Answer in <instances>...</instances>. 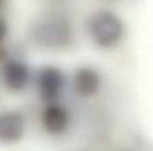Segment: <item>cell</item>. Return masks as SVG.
<instances>
[{
    "label": "cell",
    "instance_id": "1",
    "mask_svg": "<svg viewBox=\"0 0 153 151\" xmlns=\"http://www.w3.org/2000/svg\"><path fill=\"white\" fill-rule=\"evenodd\" d=\"M30 43L45 52H68L76 44V32L71 20L62 13L41 14L29 29Z\"/></svg>",
    "mask_w": 153,
    "mask_h": 151
},
{
    "label": "cell",
    "instance_id": "2",
    "mask_svg": "<svg viewBox=\"0 0 153 151\" xmlns=\"http://www.w3.org/2000/svg\"><path fill=\"white\" fill-rule=\"evenodd\" d=\"M89 41L100 50H116L126 38V23L119 13L109 7L94 9L85 20Z\"/></svg>",
    "mask_w": 153,
    "mask_h": 151
},
{
    "label": "cell",
    "instance_id": "3",
    "mask_svg": "<svg viewBox=\"0 0 153 151\" xmlns=\"http://www.w3.org/2000/svg\"><path fill=\"white\" fill-rule=\"evenodd\" d=\"M64 87H66V73L55 64H46L36 73V89L39 98L45 103L61 101Z\"/></svg>",
    "mask_w": 153,
    "mask_h": 151
},
{
    "label": "cell",
    "instance_id": "4",
    "mask_svg": "<svg viewBox=\"0 0 153 151\" xmlns=\"http://www.w3.org/2000/svg\"><path fill=\"white\" fill-rule=\"evenodd\" d=\"M71 89L78 98L91 100L100 94L103 85L102 71L91 64H80L71 75Z\"/></svg>",
    "mask_w": 153,
    "mask_h": 151
},
{
    "label": "cell",
    "instance_id": "5",
    "mask_svg": "<svg viewBox=\"0 0 153 151\" xmlns=\"http://www.w3.org/2000/svg\"><path fill=\"white\" fill-rule=\"evenodd\" d=\"M39 123H41L43 130L48 135L59 137V135H64L70 130V126H71V112L64 103L50 101V103H45V107L41 109Z\"/></svg>",
    "mask_w": 153,
    "mask_h": 151
},
{
    "label": "cell",
    "instance_id": "6",
    "mask_svg": "<svg viewBox=\"0 0 153 151\" xmlns=\"http://www.w3.org/2000/svg\"><path fill=\"white\" fill-rule=\"evenodd\" d=\"M0 80H2L5 89H9L13 93H20V91L27 89V85L30 84L32 73H30V68L25 61L9 57V59L2 61Z\"/></svg>",
    "mask_w": 153,
    "mask_h": 151
},
{
    "label": "cell",
    "instance_id": "7",
    "mask_svg": "<svg viewBox=\"0 0 153 151\" xmlns=\"http://www.w3.org/2000/svg\"><path fill=\"white\" fill-rule=\"evenodd\" d=\"M27 133V117L22 110H2L0 112V144L11 146L20 142Z\"/></svg>",
    "mask_w": 153,
    "mask_h": 151
},
{
    "label": "cell",
    "instance_id": "8",
    "mask_svg": "<svg viewBox=\"0 0 153 151\" xmlns=\"http://www.w3.org/2000/svg\"><path fill=\"white\" fill-rule=\"evenodd\" d=\"M7 34H9V25H7V21H5V18L0 14V44L5 41L7 38Z\"/></svg>",
    "mask_w": 153,
    "mask_h": 151
},
{
    "label": "cell",
    "instance_id": "9",
    "mask_svg": "<svg viewBox=\"0 0 153 151\" xmlns=\"http://www.w3.org/2000/svg\"><path fill=\"white\" fill-rule=\"evenodd\" d=\"M119 151H150V150H146L143 146H126V148H123V150H119Z\"/></svg>",
    "mask_w": 153,
    "mask_h": 151
},
{
    "label": "cell",
    "instance_id": "10",
    "mask_svg": "<svg viewBox=\"0 0 153 151\" xmlns=\"http://www.w3.org/2000/svg\"><path fill=\"white\" fill-rule=\"evenodd\" d=\"M4 2H5V0H0V7H2V5H4Z\"/></svg>",
    "mask_w": 153,
    "mask_h": 151
}]
</instances>
